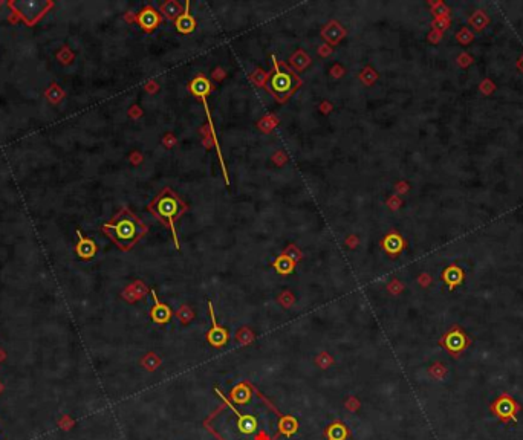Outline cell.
Returning <instances> with one entry per match:
<instances>
[{"mask_svg":"<svg viewBox=\"0 0 523 440\" xmlns=\"http://www.w3.org/2000/svg\"><path fill=\"white\" fill-rule=\"evenodd\" d=\"M104 231L121 249H129L144 236L147 228L127 208H122L112 222L104 225Z\"/></svg>","mask_w":523,"mask_h":440,"instance_id":"cell-1","label":"cell"},{"mask_svg":"<svg viewBox=\"0 0 523 440\" xmlns=\"http://www.w3.org/2000/svg\"><path fill=\"white\" fill-rule=\"evenodd\" d=\"M149 209L161 220V223L170 226L176 249H179L176 220L187 211V205L179 199V196L176 195V193H173L170 188H164L156 196V199L149 205Z\"/></svg>","mask_w":523,"mask_h":440,"instance_id":"cell-2","label":"cell"},{"mask_svg":"<svg viewBox=\"0 0 523 440\" xmlns=\"http://www.w3.org/2000/svg\"><path fill=\"white\" fill-rule=\"evenodd\" d=\"M273 66H274L273 72L266 80V89L277 101L283 102L294 94L297 87H300L301 80L286 64L279 63V60L274 55H273Z\"/></svg>","mask_w":523,"mask_h":440,"instance_id":"cell-3","label":"cell"},{"mask_svg":"<svg viewBox=\"0 0 523 440\" xmlns=\"http://www.w3.org/2000/svg\"><path fill=\"white\" fill-rule=\"evenodd\" d=\"M490 411L502 422L503 425H508L510 422H517V414L522 411L520 403L508 393H502L497 399L490 403Z\"/></svg>","mask_w":523,"mask_h":440,"instance_id":"cell-4","label":"cell"},{"mask_svg":"<svg viewBox=\"0 0 523 440\" xmlns=\"http://www.w3.org/2000/svg\"><path fill=\"white\" fill-rule=\"evenodd\" d=\"M439 344L448 351L453 358H459L464 351L471 345V340L468 338V335L464 332L462 327L459 326H453L450 329L445 335L441 338Z\"/></svg>","mask_w":523,"mask_h":440,"instance_id":"cell-5","label":"cell"},{"mask_svg":"<svg viewBox=\"0 0 523 440\" xmlns=\"http://www.w3.org/2000/svg\"><path fill=\"white\" fill-rule=\"evenodd\" d=\"M208 307H210V318H211V330L207 333V340L213 347H222L228 341V332L224 327H221L218 324V321H216L213 303H208Z\"/></svg>","mask_w":523,"mask_h":440,"instance_id":"cell-6","label":"cell"},{"mask_svg":"<svg viewBox=\"0 0 523 440\" xmlns=\"http://www.w3.org/2000/svg\"><path fill=\"white\" fill-rule=\"evenodd\" d=\"M14 6L25 17V20L28 23H32L34 20H37L43 14L45 8H48L49 3H46V2H17Z\"/></svg>","mask_w":523,"mask_h":440,"instance_id":"cell-7","label":"cell"},{"mask_svg":"<svg viewBox=\"0 0 523 440\" xmlns=\"http://www.w3.org/2000/svg\"><path fill=\"white\" fill-rule=\"evenodd\" d=\"M138 22L141 25V28L146 32H152L158 28V25L161 23V15L159 12L152 8V6H146L138 15Z\"/></svg>","mask_w":523,"mask_h":440,"instance_id":"cell-8","label":"cell"},{"mask_svg":"<svg viewBox=\"0 0 523 440\" xmlns=\"http://www.w3.org/2000/svg\"><path fill=\"white\" fill-rule=\"evenodd\" d=\"M152 298H153V301H155V306H153L152 310H150L152 320H153L155 323H158V324H166V323H169V320L172 318V310H170V307L158 300V295H156L155 291H152Z\"/></svg>","mask_w":523,"mask_h":440,"instance_id":"cell-9","label":"cell"},{"mask_svg":"<svg viewBox=\"0 0 523 440\" xmlns=\"http://www.w3.org/2000/svg\"><path fill=\"white\" fill-rule=\"evenodd\" d=\"M464 278H465L464 269L459 268V266H456V265H452V266L445 268L444 272H442V280H444V283L447 285V288H448L450 291H453V289H456L459 285H462V283H464Z\"/></svg>","mask_w":523,"mask_h":440,"instance_id":"cell-10","label":"cell"},{"mask_svg":"<svg viewBox=\"0 0 523 440\" xmlns=\"http://www.w3.org/2000/svg\"><path fill=\"white\" fill-rule=\"evenodd\" d=\"M404 246H406L404 239L400 234H396V233L387 234L384 237V240H383V248L390 255H398L404 249Z\"/></svg>","mask_w":523,"mask_h":440,"instance_id":"cell-11","label":"cell"},{"mask_svg":"<svg viewBox=\"0 0 523 440\" xmlns=\"http://www.w3.org/2000/svg\"><path fill=\"white\" fill-rule=\"evenodd\" d=\"M174 25H176V29H177L179 32H182V34H190V32L196 28L194 17L190 14V2H187V3H185V9H184V12L177 17Z\"/></svg>","mask_w":523,"mask_h":440,"instance_id":"cell-12","label":"cell"},{"mask_svg":"<svg viewBox=\"0 0 523 440\" xmlns=\"http://www.w3.org/2000/svg\"><path fill=\"white\" fill-rule=\"evenodd\" d=\"M236 411V410H234ZM236 414L239 416L237 419V427H239V431L242 434H252L256 430H257V419L254 416H249V414H240L236 411Z\"/></svg>","mask_w":523,"mask_h":440,"instance_id":"cell-13","label":"cell"},{"mask_svg":"<svg viewBox=\"0 0 523 440\" xmlns=\"http://www.w3.org/2000/svg\"><path fill=\"white\" fill-rule=\"evenodd\" d=\"M161 12L164 14V15L167 17V19H170V20H176L177 17L184 12V9H182V5L179 3V2H176V0H169V2L162 3V6H161Z\"/></svg>","mask_w":523,"mask_h":440,"instance_id":"cell-14","label":"cell"},{"mask_svg":"<svg viewBox=\"0 0 523 440\" xmlns=\"http://www.w3.org/2000/svg\"><path fill=\"white\" fill-rule=\"evenodd\" d=\"M294 266H295V261L290 257V255H280L277 257V260L274 261V268L279 274H291L294 271Z\"/></svg>","mask_w":523,"mask_h":440,"instance_id":"cell-15","label":"cell"},{"mask_svg":"<svg viewBox=\"0 0 523 440\" xmlns=\"http://www.w3.org/2000/svg\"><path fill=\"white\" fill-rule=\"evenodd\" d=\"M251 397V391L246 384H240L231 391V399L236 403H246Z\"/></svg>","mask_w":523,"mask_h":440,"instance_id":"cell-16","label":"cell"},{"mask_svg":"<svg viewBox=\"0 0 523 440\" xmlns=\"http://www.w3.org/2000/svg\"><path fill=\"white\" fill-rule=\"evenodd\" d=\"M326 437L329 440H346L348 437V428L343 424H332L328 431H326Z\"/></svg>","mask_w":523,"mask_h":440,"instance_id":"cell-17","label":"cell"},{"mask_svg":"<svg viewBox=\"0 0 523 440\" xmlns=\"http://www.w3.org/2000/svg\"><path fill=\"white\" fill-rule=\"evenodd\" d=\"M468 22H470V25L473 26V28H476V31H482L486 25H488V22H490V19H488V17H486V14L483 12V11H476L471 17H470V20H468Z\"/></svg>","mask_w":523,"mask_h":440,"instance_id":"cell-18","label":"cell"},{"mask_svg":"<svg viewBox=\"0 0 523 440\" xmlns=\"http://www.w3.org/2000/svg\"><path fill=\"white\" fill-rule=\"evenodd\" d=\"M77 251L83 258H91L95 254V244L91 240H81Z\"/></svg>","mask_w":523,"mask_h":440,"instance_id":"cell-19","label":"cell"},{"mask_svg":"<svg viewBox=\"0 0 523 440\" xmlns=\"http://www.w3.org/2000/svg\"><path fill=\"white\" fill-rule=\"evenodd\" d=\"M297 420L292 417V416H288V417H283L282 419V422H280V430H282V433H285V434H288V436H290V434H292V433H295L297 431Z\"/></svg>","mask_w":523,"mask_h":440,"instance_id":"cell-20","label":"cell"},{"mask_svg":"<svg viewBox=\"0 0 523 440\" xmlns=\"http://www.w3.org/2000/svg\"><path fill=\"white\" fill-rule=\"evenodd\" d=\"M430 373H431L433 376H435L436 379H442V378L447 375V368H445V365H444V364L436 362L435 365H433L431 370H430Z\"/></svg>","mask_w":523,"mask_h":440,"instance_id":"cell-21","label":"cell"},{"mask_svg":"<svg viewBox=\"0 0 523 440\" xmlns=\"http://www.w3.org/2000/svg\"><path fill=\"white\" fill-rule=\"evenodd\" d=\"M471 39H473V35H471V32L468 31L466 28H464L461 32H458V40H459L461 43H470Z\"/></svg>","mask_w":523,"mask_h":440,"instance_id":"cell-22","label":"cell"},{"mask_svg":"<svg viewBox=\"0 0 523 440\" xmlns=\"http://www.w3.org/2000/svg\"><path fill=\"white\" fill-rule=\"evenodd\" d=\"M470 63H471V58L468 57V55H461V57H459V64H461V66H468Z\"/></svg>","mask_w":523,"mask_h":440,"instance_id":"cell-23","label":"cell"}]
</instances>
